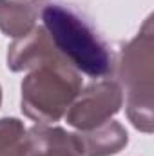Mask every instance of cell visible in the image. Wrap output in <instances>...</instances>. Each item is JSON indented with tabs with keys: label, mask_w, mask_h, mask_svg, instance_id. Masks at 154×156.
I'll use <instances>...</instances> for the list:
<instances>
[{
	"label": "cell",
	"mask_w": 154,
	"mask_h": 156,
	"mask_svg": "<svg viewBox=\"0 0 154 156\" xmlns=\"http://www.w3.org/2000/svg\"><path fill=\"white\" fill-rule=\"evenodd\" d=\"M40 16L54 49L80 75L102 78L113 71L107 44L73 9L51 2L42 5Z\"/></svg>",
	"instance_id": "1"
},
{
	"label": "cell",
	"mask_w": 154,
	"mask_h": 156,
	"mask_svg": "<svg viewBox=\"0 0 154 156\" xmlns=\"http://www.w3.org/2000/svg\"><path fill=\"white\" fill-rule=\"evenodd\" d=\"M22 113L37 123H54L65 116L82 91V75L62 56L45 60L33 69L20 85Z\"/></svg>",
	"instance_id": "2"
},
{
	"label": "cell",
	"mask_w": 154,
	"mask_h": 156,
	"mask_svg": "<svg viewBox=\"0 0 154 156\" xmlns=\"http://www.w3.org/2000/svg\"><path fill=\"white\" fill-rule=\"evenodd\" d=\"M154 29L152 16H147L138 35L131 40L118 62L120 87L127 94V116L131 123L151 134L154 127L152 118V62H154Z\"/></svg>",
	"instance_id": "3"
},
{
	"label": "cell",
	"mask_w": 154,
	"mask_h": 156,
	"mask_svg": "<svg viewBox=\"0 0 154 156\" xmlns=\"http://www.w3.org/2000/svg\"><path fill=\"white\" fill-rule=\"evenodd\" d=\"M123 105V89L118 82L100 80L78 93L69 105L65 120L78 131H87L105 123Z\"/></svg>",
	"instance_id": "4"
},
{
	"label": "cell",
	"mask_w": 154,
	"mask_h": 156,
	"mask_svg": "<svg viewBox=\"0 0 154 156\" xmlns=\"http://www.w3.org/2000/svg\"><path fill=\"white\" fill-rule=\"evenodd\" d=\"M62 56L49 38L44 26H37L31 33L16 38L7 49V67L15 73L29 71L45 60Z\"/></svg>",
	"instance_id": "5"
},
{
	"label": "cell",
	"mask_w": 154,
	"mask_h": 156,
	"mask_svg": "<svg viewBox=\"0 0 154 156\" xmlns=\"http://www.w3.org/2000/svg\"><path fill=\"white\" fill-rule=\"evenodd\" d=\"M26 156H82L75 133L51 123H37L27 129Z\"/></svg>",
	"instance_id": "6"
},
{
	"label": "cell",
	"mask_w": 154,
	"mask_h": 156,
	"mask_svg": "<svg viewBox=\"0 0 154 156\" xmlns=\"http://www.w3.org/2000/svg\"><path fill=\"white\" fill-rule=\"evenodd\" d=\"M75 136L82 156H113L118 154L129 144L127 129L113 118L93 129L78 131Z\"/></svg>",
	"instance_id": "7"
},
{
	"label": "cell",
	"mask_w": 154,
	"mask_h": 156,
	"mask_svg": "<svg viewBox=\"0 0 154 156\" xmlns=\"http://www.w3.org/2000/svg\"><path fill=\"white\" fill-rule=\"evenodd\" d=\"M38 0H0V31L11 38H22L37 27L42 11Z\"/></svg>",
	"instance_id": "8"
},
{
	"label": "cell",
	"mask_w": 154,
	"mask_h": 156,
	"mask_svg": "<svg viewBox=\"0 0 154 156\" xmlns=\"http://www.w3.org/2000/svg\"><path fill=\"white\" fill-rule=\"evenodd\" d=\"M27 129L18 118H0V156H26Z\"/></svg>",
	"instance_id": "9"
},
{
	"label": "cell",
	"mask_w": 154,
	"mask_h": 156,
	"mask_svg": "<svg viewBox=\"0 0 154 156\" xmlns=\"http://www.w3.org/2000/svg\"><path fill=\"white\" fill-rule=\"evenodd\" d=\"M0 104H2V87H0Z\"/></svg>",
	"instance_id": "10"
}]
</instances>
